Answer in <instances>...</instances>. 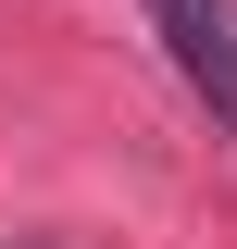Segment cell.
<instances>
[{
  "label": "cell",
  "instance_id": "1",
  "mask_svg": "<svg viewBox=\"0 0 237 249\" xmlns=\"http://www.w3.org/2000/svg\"><path fill=\"white\" fill-rule=\"evenodd\" d=\"M138 13L162 37V62L212 100V124H237V0H138Z\"/></svg>",
  "mask_w": 237,
  "mask_h": 249
}]
</instances>
